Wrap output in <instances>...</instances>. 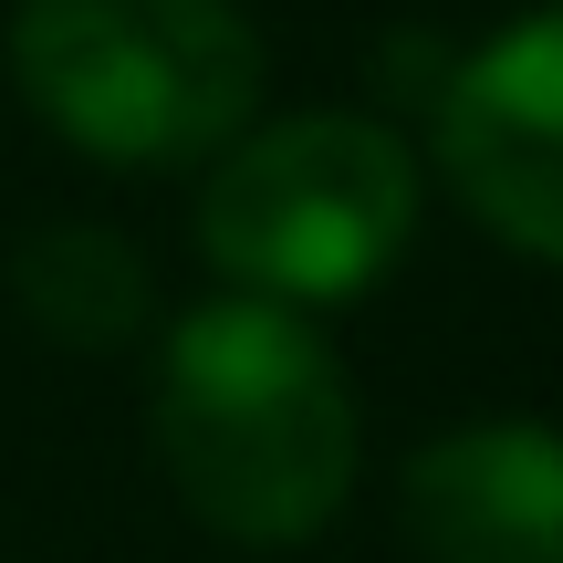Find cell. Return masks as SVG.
<instances>
[{
    "label": "cell",
    "instance_id": "6da1fadb",
    "mask_svg": "<svg viewBox=\"0 0 563 563\" xmlns=\"http://www.w3.org/2000/svg\"><path fill=\"white\" fill-rule=\"evenodd\" d=\"M146 449L209 543L302 553L355 501L365 407L313 313L209 292L146 355Z\"/></svg>",
    "mask_w": 563,
    "mask_h": 563
},
{
    "label": "cell",
    "instance_id": "7a4b0ae2",
    "mask_svg": "<svg viewBox=\"0 0 563 563\" xmlns=\"http://www.w3.org/2000/svg\"><path fill=\"white\" fill-rule=\"evenodd\" d=\"M11 95L95 167H209L262 115L272 53L241 0H11Z\"/></svg>",
    "mask_w": 563,
    "mask_h": 563
},
{
    "label": "cell",
    "instance_id": "3957f363",
    "mask_svg": "<svg viewBox=\"0 0 563 563\" xmlns=\"http://www.w3.org/2000/svg\"><path fill=\"white\" fill-rule=\"evenodd\" d=\"M418 146L365 104H302V115H251L220 157L199 167V262L220 292L323 313L365 302L418 241Z\"/></svg>",
    "mask_w": 563,
    "mask_h": 563
},
{
    "label": "cell",
    "instance_id": "277c9868",
    "mask_svg": "<svg viewBox=\"0 0 563 563\" xmlns=\"http://www.w3.org/2000/svg\"><path fill=\"white\" fill-rule=\"evenodd\" d=\"M428 167L501 251L563 272V11L470 42L428 104Z\"/></svg>",
    "mask_w": 563,
    "mask_h": 563
},
{
    "label": "cell",
    "instance_id": "5b68a950",
    "mask_svg": "<svg viewBox=\"0 0 563 563\" xmlns=\"http://www.w3.org/2000/svg\"><path fill=\"white\" fill-rule=\"evenodd\" d=\"M397 522L418 563H563V428L553 418H449L407 449Z\"/></svg>",
    "mask_w": 563,
    "mask_h": 563
},
{
    "label": "cell",
    "instance_id": "8992f818",
    "mask_svg": "<svg viewBox=\"0 0 563 563\" xmlns=\"http://www.w3.org/2000/svg\"><path fill=\"white\" fill-rule=\"evenodd\" d=\"M11 302L53 355H125L157 334V272L115 220H32L11 241Z\"/></svg>",
    "mask_w": 563,
    "mask_h": 563
}]
</instances>
